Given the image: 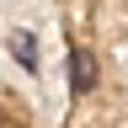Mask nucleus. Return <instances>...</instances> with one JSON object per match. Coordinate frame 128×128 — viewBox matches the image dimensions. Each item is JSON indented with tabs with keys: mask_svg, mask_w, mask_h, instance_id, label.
<instances>
[{
	"mask_svg": "<svg viewBox=\"0 0 128 128\" xmlns=\"http://www.w3.org/2000/svg\"><path fill=\"white\" fill-rule=\"evenodd\" d=\"M70 75H75V91L80 96L96 91V59H91V48H70Z\"/></svg>",
	"mask_w": 128,
	"mask_h": 128,
	"instance_id": "nucleus-1",
	"label": "nucleus"
},
{
	"mask_svg": "<svg viewBox=\"0 0 128 128\" xmlns=\"http://www.w3.org/2000/svg\"><path fill=\"white\" fill-rule=\"evenodd\" d=\"M11 54H16V59H22V64H27V70H32V64H38V48H32V38H27V32H22V38H16V43H11Z\"/></svg>",
	"mask_w": 128,
	"mask_h": 128,
	"instance_id": "nucleus-2",
	"label": "nucleus"
}]
</instances>
